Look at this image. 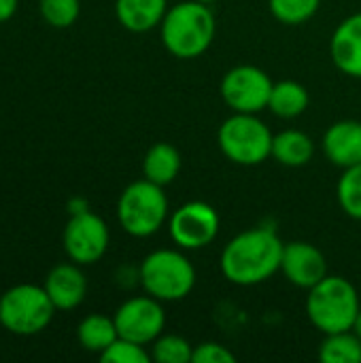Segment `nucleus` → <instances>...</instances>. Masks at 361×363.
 I'll return each mask as SVG.
<instances>
[{
	"label": "nucleus",
	"mask_w": 361,
	"mask_h": 363,
	"mask_svg": "<svg viewBox=\"0 0 361 363\" xmlns=\"http://www.w3.org/2000/svg\"><path fill=\"white\" fill-rule=\"evenodd\" d=\"M168 11V0H115L119 23L136 34L157 28Z\"/></svg>",
	"instance_id": "nucleus-16"
},
{
	"label": "nucleus",
	"mask_w": 361,
	"mask_h": 363,
	"mask_svg": "<svg viewBox=\"0 0 361 363\" xmlns=\"http://www.w3.org/2000/svg\"><path fill=\"white\" fill-rule=\"evenodd\" d=\"M321 0H268L270 13L285 26L306 23L317 11Z\"/></svg>",
	"instance_id": "nucleus-23"
},
{
	"label": "nucleus",
	"mask_w": 361,
	"mask_h": 363,
	"mask_svg": "<svg viewBox=\"0 0 361 363\" xmlns=\"http://www.w3.org/2000/svg\"><path fill=\"white\" fill-rule=\"evenodd\" d=\"M198 2H204V4H211V2H215V0H198Z\"/></svg>",
	"instance_id": "nucleus-31"
},
{
	"label": "nucleus",
	"mask_w": 361,
	"mask_h": 363,
	"mask_svg": "<svg viewBox=\"0 0 361 363\" xmlns=\"http://www.w3.org/2000/svg\"><path fill=\"white\" fill-rule=\"evenodd\" d=\"M17 4H19V0H0V23L15 15Z\"/></svg>",
	"instance_id": "nucleus-28"
},
{
	"label": "nucleus",
	"mask_w": 361,
	"mask_h": 363,
	"mask_svg": "<svg viewBox=\"0 0 361 363\" xmlns=\"http://www.w3.org/2000/svg\"><path fill=\"white\" fill-rule=\"evenodd\" d=\"M115 325L119 338H128L138 345H153L164 334L166 313L162 302L153 296H138L126 300L115 313Z\"/></svg>",
	"instance_id": "nucleus-11"
},
{
	"label": "nucleus",
	"mask_w": 361,
	"mask_h": 363,
	"mask_svg": "<svg viewBox=\"0 0 361 363\" xmlns=\"http://www.w3.org/2000/svg\"><path fill=\"white\" fill-rule=\"evenodd\" d=\"M138 279L143 289L155 300L179 302L196 287V268L181 251L157 249L143 259Z\"/></svg>",
	"instance_id": "nucleus-4"
},
{
	"label": "nucleus",
	"mask_w": 361,
	"mask_h": 363,
	"mask_svg": "<svg viewBox=\"0 0 361 363\" xmlns=\"http://www.w3.org/2000/svg\"><path fill=\"white\" fill-rule=\"evenodd\" d=\"M311 104V96L306 87L298 81H279L272 85L268 108L281 119L300 117Z\"/></svg>",
	"instance_id": "nucleus-19"
},
{
	"label": "nucleus",
	"mask_w": 361,
	"mask_h": 363,
	"mask_svg": "<svg viewBox=\"0 0 361 363\" xmlns=\"http://www.w3.org/2000/svg\"><path fill=\"white\" fill-rule=\"evenodd\" d=\"M104 363H149L151 355L145 351V345L132 342L128 338H117L106 351L100 353Z\"/></svg>",
	"instance_id": "nucleus-26"
},
{
	"label": "nucleus",
	"mask_w": 361,
	"mask_h": 363,
	"mask_svg": "<svg viewBox=\"0 0 361 363\" xmlns=\"http://www.w3.org/2000/svg\"><path fill=\"white\" fill-rule=\"evenodd\" d=\"M313 153H315L313 138L300 130H283L274 134L272 138L270 157H274L281 166H287V168L306 166L313 160Z\"/></svg>",
	"instance_id": "nucleus-17"
},
{
	"label": "nucleus",
	"mask_w": 361,
	"mask_h": 363,
	"mask_svg": "<svg viewBox=\"0 0 361 363\" xmlns=\"http://www.w3.org/2000/svg\"><path fill=\"white\" fill-rule=\"evenodd\" d=\"M330 53L340 72L361 79V11L338 23L330 40Z\"/></svg>",
	"instance_id": "nucleus-14"
},
{
	"label": "nucleus",
	"mask_w": 361,
	"mask_h": 363,
	"mask_svg": "<svg viewBox=\"0 0 361 363\" xmlns=\"http://www.w3.org/2000/svg\"><path fill=\"white\" fill-rule=\"evenodd\" d=\"M45 291L49 294L57 311L77 308L87 294V281L79 264H60L45 279Z\"/></svg>",
	"instance_id": "nucleus-15"
},
{
	"label": "nucleus",
	"mask_w": 361,
	"mask_h": 363,
	"mask_svg": "<svg viewBox=\"0 0 361 363\" xmlns=\"http://www.w3.org/2000/svg\"><path fill=\"white\" fill-rule=\"evenodd\" d=\"M55 311L45 287L38 285H15L0 296V325L17 336L40 334Z\"/></svg>",
	"instance_id": "nucleus-7"
},
{
	"label": "nucleus",
	"mask_w": 361,
	"mask_h": 363,
	"mask_svg": "<svg viewBox=\"0 0 361 363\" xmlns=\"http://www.w3.org/2000/svg\"><path fill=\"white\" fill-rule=\"evenodd\" d=\"M281 272L291 285L300 289H311L328 277V259L321 249L311 242H287L283 245Z\"/></svg>",
	"instance_id": "nucleus-12"
},
{
	"label": "nucleus",
	"mask_w": 361,
	"mask_h": 363,
	"mask_svg": "<svg viewBox=\"0 0 361 363\" xmlns=\"http://www.w3.org/2000/svg\"><path fill=\"white\" fill-rule=\"evenodd\" d=\"M215 28V15L209 4L185 0L166 11L160 23V36L168 53L179 60H194L211 47Z\"/></svg>",
	"instance_id": "nucleus-2"
},
{
	"label": "nucleus",
	"mask_w": 361,
	"mask_h": 363,
	"mask_svg": "<svg viewBox=\"0 0 361 363\" xmlns=\"http://www.w3.org/2000/svg\"><path fill=\"white\" fill-rule=\"evenodd\" d=\"M194 355V347L183 338L174 334H162L157 340H153L151 347V359L157 363H189Z\"/></svg>",
	"instance_id": "nucleus-24"
},
{
	"label": "nucleus",
	"mask_w": 361,
	"mask_h": 363,
	"mask_svg": "<svg viewBox=\"0 0 361 363\" xmlns=\"http://www.w3.org/2000/svg\"><path fill=\"white\" fill-rule=\"evenodd\" d=\"M323 153L343 170L361 164V121L343 119L332 123L323 134Z\"/></svg>",
	"instance_id": "nucleus-13"
},
{
	"label": "nucleus",
	"mask_w": 361,
	"mask_h": 363,
	"mask_svg": "<svg viewBox=\"0 0 361 363\" xmlns=\"http://www.w3.org/2000/svg\"><path fill=\"white\" fill-rule=\"evenodd\" d=\"M179 170H181V153L168 143H155L143 160L145 179L162 187L170 185L179 177Z\"/></svg>",
	"instance_id": "nucleus-18"
},
{
	"label": "nucleus",
	"mask_w": 361,
	"mask_h": 363,
	"mask_svg": "<svg viewBox=\"0 0 361 363\" xmlns=\"http://www.w3.org/2000/svg\"><path fill=\"white\" fill-rule=\"evenodd\" d=\"M219 213L200 200L185 202L179 206L170 221H168V232L174 245H179L185 251H198L209 247L217 234H219Z\"/></svg>",
	"instance_id": "nucleus-9"
},
{
	"label": "nucleus",
	"mask_w": 361,
	"mask_h": 363,
	"mask_svg": "<svg viewBox=\"0 0 361 363\" xmlns=\"http://www.w3.org/2000/svg\"><path fill=\"white\" fill-rule=\"evenodd\" d=\"M43 19L53 28H70L81 13L79 0H38Z\"/></svg>",
	"instance_id": "nucleus-25"
},
{
	"label": "nucleus",
	"mask_w": 361,
	"mask_h": 363,
	"mask_svg": "<svg viewBox=\"0 0 361 363\" xmlns=\"http://www.w3.org/2000/svg\"><path fill=\"white\" fill-rule=\"evenodd\" d=\"M194 363H234L236 355L219 345V342H202L198 347H194V355H191Z\"/></svg>",
	"instance_id": "nucleus-27"
},
{
	"label": "nucleus",
	"mask_w": 361,
	"mask_h": 363,
	"mask_svg": "<svg viewBox=\"0 0 361 363\" xmlns=\"http://www.w3.org/2000/svg\"><path fill=\"white\" fill-rule=\"evenodd\" d=\"M274 134L253 113H234L228 117L219 132L217 143L221 153L238 166H257L272 153Z\"/></svg>",
	"instance_id": "nucleus-6"
},
{
	"label": "nucleus",
	"mask_w": 361,
	"mask_h": 363,
	"mask_svg": "<svg viewBox=\"0 0 361 363\" xmlns=\"http://www.w3.org/2000/svg\"><path fill=\"white\" fill-rule=\"evenodd\" d=\"M109 238L111 236L104 219L91 211H85L70 217L62 234V245L74 264L89 266L102 259L109 249Z\"/></svg>",
	"instance_id": "nucleus-10"
},
{
	"label": "nucleus",
	"mask_w": 361,
	"mask_h": 363,
	"mask_svg": "<svg viewBox=\"0 0 361 363\" xmlns=\"http://www.w3.org/2000/svg\"><path fill=\"white\" fill-rule=\"evenodd\" d=\"M360 296L351 281L343 277H326L309 289L306 313L311 323L321 334L353 330L360 315Z\"/></svg>",
	"instance_id": "nucleus-3"
},
{
	"label": "nucleus",
	"mask_w": 361,
	"mask_h": 363,
	"mask_svg": "<svg viewBox=\"0 0 361 363\" xmlns=\"http://www.w3.org/2000/svg\"><path fill=\"white\" fill-rule=\"evenodd\" d=\"M117 219L123 232L134 238H147L160 232L168 219V198L164 187L147 179L128 185L117 202Z\"/></svg>",
	"instance_id": "nucleus-5"
},
{
	"label": "nucleus",
	"mask_w": 361,
	"mask_h": 363,
	"mask_svg": "<svg viewBox=\"0 0 361 363\" xmlns=\"http://www.w3.org/2000/svg\"><path fill=\"white\" fill-rule=\"evenodd\" d=\"M68 211H70V215H77V213H85L89 208H87V204L83 200H72L70 206H68Z\"/></svg>",
	"instance_id": "nucleus-29"
},
{
	"label": "nucleus",
	"mask_w": 361,
	"mask_h": 363,
	"mask_svg": "<svg viewBox=\"0 0 361 363\" xmlns=\"http://www.w3.org/2000/svg\"><path fill=\"white\" fill-rule=\"evenodd\" d=\"M353 332L357 334V338L361 340V311L360 315H357V319H355V323H353Z\"/></svg>",
	"instance_id": "nucleus-30"
},
{
	"label": "nucleus",
	"mask_w": 361,
	"mask_h": 363,
	"mask_svg": "<svg viewBox=\"0 0 361 363\" xmlns=\"http://www.w3.org/2000/svg\"><path fill=\"white\" fill-rule=\"evenodd\" d=\"M270 77L257 66H234L221 79V98L234 113H253L268 108L270 91H272Z\"/></svg>",
	"instance_id": "nucleus-8"
},
{
	"label": "nucleus",
	"mask_w": 361,
	"mask_h": 363,
	"mask_svg": "<svg viewBox=\"0 0 361 363\" xmlns=\"http://www.w3.org/2000/svg\"><path fill=\"white\" fill-rule=\"evenodd\" d=\"M340 208L351 217L361 221V164L345 168L338 187H336Z\"/></svg>",
	"instance_id": "nucleus-22"
},
{
	"label": "nucleus",
	"mask_w": 361,
	"mask_h": 363,
	"mask_svg": "<svg viewBox=\"0 0 361 363\" xmlns=\"http://www.w3.org/2000/svg\"><path fill=\"white\" fill-rule=\"evenodd\" d=\"M77 338H79V342H81V347L85 351L102 353L119 338L115 319H109L104 315H89L79 323Z\"/></svg>",
	"instance_id": "nucleus-20"
},
{
	"label": "nucleus",
	"mask_w": 361,
	"mask_h": 363,
	"mask_svg": "<svg viewBox=\"0 0 361 363\" xmlns=\"http://www.w3.org/2000/svg\"><path fill=\"white\" fill-rule=\"evenodd\" d=\"M319 359L323 363H361V340L353 330L326 334L319 347Z\"/></svg>",
	"instance_id": "nucleus-21"
},
{
	"label": "nucleus",
	"mask_w": 361,
	"mask_h": 363,
	"mask_svg": "<svg viewBox=\"0 0 361 363\" xmlns=\"http://www.w3.org/2000/svg\"><path fill=\"white\" fill-rule=\"evenodd\" d=\"M283 240L268 228H251L234 236L221 253L223 277L240 287H253L281 270Z\"/></svg>",
	"instance_id": "nucleus-1"
}]
</instances>
